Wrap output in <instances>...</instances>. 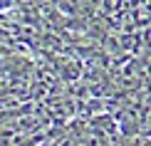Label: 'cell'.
Masks as SVG:
<instances>
[{
  "label": "cell",
  "mask_w": 151,
  "mask_h": 146,
  "mask_svg": "<svg viewBox=\"0 0 151 146\" xmlns=\"http://www.w3.org/2000/svg\"><path fill=\"white\" fill-rule=\"evenodd\" d=\"M15 139V136H12ZM12 139H0V146H12Z\"/></svg>",
  "instance_id": "cell-1"
}]
</instances>
